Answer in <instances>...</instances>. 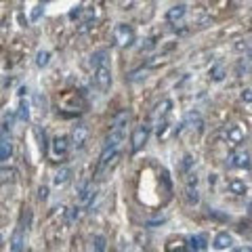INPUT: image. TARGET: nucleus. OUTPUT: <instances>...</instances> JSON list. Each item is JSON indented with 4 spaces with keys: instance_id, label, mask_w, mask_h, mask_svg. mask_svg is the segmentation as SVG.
Here are the masks:
<instances>
[{
    "instance_id": "nucleus-15",
    "label": "nucleus",
    "mask_w": 252,
    "mask_h": 252,
    "mask_svg": "<svg viewBox=\"0 0 252 252\" xmlns=\"http://www.w3.org/2000/svg\"><path fill=\"white\" fill-rule=\"evenodd\" d=\"M13 153V145H11V139L6 137V132L0 135V162H4V160H9Z\"/></svg>"
},
{
    "instance_id": "nucleus-10",
    "label": "nucleus",
    "mask_w": 252,
    "mask_h": 252,
    "mask_svg": "<svg viewBox=\"0 0 252 252\" xmlns=\"http://www.w3.org/2000/svg\"><path fill=\"white\" fill-rule=\"evenodd\" d=\"M212 246H214V250H227V248H231V246H233V235L227 233V231H219L216 237H214V242H212Z\"/></svg>"
},
{
    "instance_id": "nucleus-25",
    "label": "nucleus",
    "mask_w": 252,
    "mask_h": 252,
    "mask_svg": "<svg viewBox=\"0 0 252 252\" xmlns=\"http://www.w3.org/2000/svg\"><path fill=\"white\" fill-rule=\"evenodd\" d=\"M48 61H51V53H48V51H38V55H36V65L38 67H46Z\"/></svg>"
},
{
    "instance_id": "nucleus-1",
    "label": "nucleus",
    "mask_w": 252,
    "mask_h": 252,
    "mask_svg": "<svg viewBox=\"0 0 252 252\" xmlns=\"http://www.w3.org/2000/svg\"><path fill=\"white\" fill-rule=\"evenodd\" d=\"M114 44L120 46V48H126V46H132V42H135V30H132V25L128 23H118L114 27Z\"/></svg>"
},
{
    "instance_id": "nucleus-30",
    "label": "nucleus",
    "mask_w": 252,
    "mask_h": 252,
    "mask_svg": "<svg viewBox=\"0 0 252 252\" xmlns=\"http://www.w3.org/2000/svg\"><path fill=\"white\" fill-rule=\"evenodd\" d=\"M38 198H40V200H46V198H48V187L42 185V187L38 189Z\"/></svg>"
},
{
    "instance_id": "nucleus-18",
    "label": "nucleus",
    "mask_w": 252,
    "mask_h": 252,
    "mask_svg": "<svg viewBox=\"0 0 252 252\" xmlns=\"http://www.w3.org/2000/svg\"><path fill=\"white\" fill-rule=\"evenodd\" d=\"M248 74H250V57L246 55V57H242L240 61H237L235 76H237V78H244V76H248Z\"/></svg>"
},
{
    "instance_id": "nucleus-14",
    "label": "nucleus",
    "mask_w": 252,
    "mask_h": 252,
    "mask_svg": "<svg viewBox=\"0 0 252 252\" xmlns=\"http://www.w3.org/2000/svg\"><path fill=\"white\" fill-rule=\"evenodd\" d=\"M67 149H69V139H67V137H55V139H53V153H55L57 158L65 156Z\"/></svg>"
},
{
    "instance_id": "nucleus-28",
    "label": "nucleus",
    "mask_w": 252,
    "mask_h": 252,
    "mask_svg": "<svg viewBox=\"0 0 252 252\" xmlns=\"http://www.w3.org/2000/svg\"><path fill=\"white\" fill-rule=\"evenodd\" d=\"M25 212H23V216H21V229H27L30 227V223H32V210L30 208H23Z\"/></svg>"
},
{
    "instance_id": "nucleus-26",
    "label": "nucleus",
    "mask_w": 252,
    "mask_h": 252,
    "mask_svg": "<svg viewBox=\"0 0 252 252\" xmlns=\"http://www.w3.org/2000/svg\"><path fill=\"white\" fill-rule=\"evenodd\" d=\"M105 244H107V240L103 235H97L93 242V252H105Z\"/></svg>"
},
{
    "instance_id": "nucleus-16",
    "label": "nucleus",
    "mask_w": 252,
    "mask_h": 252,
    "mask_svg": "<svg viewBox=\"0 0 252 252\" xmlns=\"http://www.w3.org/2000/svg\"><path fill=\"white\" fill-rule=\"evenodd\" d=\"M130 122V111L128 109H122L120 114L114 118V124H111V128H118V130H126V124Z\"/></svg>"
},
{
    "instance_id": "nucleus-34",
    "label": "nucleus",
    "mask_w": 252,
    "mask_h": 252,
    "mask_svg": "<svg viewBox=\"0 0 252 252\" xmlns=\"http://www.w3.org/2000/svg\"><path fill=\"white\" fill-rule=\"evenodd\" d=\"M13 120H15V116H13V114H9V116H6V118H4V128H11Z\"/></svg>"
},
{
    "instance_id": "nucleus-32",
    "label": "nucleus",
    "mask_w": 252,
    "mask_h": 252,
    "mask_svg": "<svg viewBox=\"0 0 252 252\" xmlns=\"http://www.w3.org/2000/svg\"><path fill=\"white\" fill-rule=\"evenodd\" d=\"M78 216H80V206H76L74 210H72V216H69V221H78Z\"/></svg>"
},
{
    "instance_id": "nucleus-11",
    "label": "nucleus",
    "mask_w": 252,
    "mask_h": 252,
    "mask_svg": "<svg viewBox=\"0 0 252 252\" xmlns=\"http://www.w3.org/2000/svg\"><path fill=\"white\" fill-rule=\"evenodd\" d=\"M69 179H72V168H69V166H61L59 170L55 172V177H53V185L55 187H63V185L69 183Z\"/></svg>"
},
{
    "instance_id": "nucleus-27",
    "label": "nucleus",
    "mask_w": 252,
    "mask_h": 252,
    "mask_svg": "<svg viewBox=\"0 0 252 252\" xmlns=\"http://www.w3.org/2000/svg\"><path fill=\"white\" fill-rule=\"evenodd\" d=\"M19 118L21 120H30V103L27 101H21V105H19Z\"/></svg>"
},
{
    "instance_id": "nucleus-17",
    "label": "nucleus",
    "mask_w": 252,
    "mask_h": 252,
    "mask_svg": "<svg viewBox=\"0 0 252 252\" xmlns=\"http://www.w3.org/2000/svg\"><path fill=\"white\" fill-rule=\"evenodd\" d=\"M11 250L13 252H21L23 250V229H15L13 231V237H11Z\"/></svg>"
},
{
    "instance_id": "nucleus-35",
    "label": "nucleus",
    "mask_w": 252,
    "mask_h": 252,
    "mask_svg": "<svg viewBox=\"0 0 252 252\" xmlns=\"http://www.w3.org/2000/svg\"><path fill=\"white\" fill-rule=\"evenodd\" d=\"M191 162H193V158H191V156H185V162H183V170H187V168L191 166Z\"/></svg>"
},
{
    "instance_id": "nucleus-19",
    "label": "nucleus",
    "mask_w": 252,
    "mask_h": 252,
    "mask_svg": "<svg viewBox=\"0 0 252 252\" xmlns=\"http://www.w3.org/2000/svg\"><path fill=\"white\" fill-rule=\"evenodd\" d=\"M156 130H158V139H160V141H166V139L172 135V126H170V122H168V120L156 124Z\"/></svg>"
},
{
    "instance_id": "nucleus-37",
    "label": "nucleus",
    "mask_w": 252,
    "mask_h": 252,
    "mask_svg": "<svg viewBox=\"0 0 252 252\" xmlns=\"http://www.w3.org/2000/svg\"><path fill=\"white\" fill-rule=\"evenodd\" d=\"M233 252H250V248L246 246V248H237V250H233Z\"/></svg>"
},
{
    "instance_id": "nucleus-9",
    "label": "nucleus",
    "mask_w": 252,
    "mask_h": 252,
    "mask_svg": "<svg viewBox=\"0 0 252 252\" xmlns=\"http://www.w3.org/2000/svg\"><path fill=\"white\" fill-rule=\"evenodd\" d=\"M185 15H187V6L185 4H174V6L168 9L166 21H168V23H179V21L185 19Z\"/></svg>"
},
{
    "instance_id": "nucleus-7",
    "label": "nucleus",
    "mask_w": 252,
    "mask_h": 252,
    "mask_svg": "<svg viewBox=\"0 0 252 252\" xmlns=\"http://www.w3.org/2000/svg\"><path fill=\"white\" fill-rule=\"evenodd\" d=\"M88 139V126L86 124H76L72 128V145L76 147V149H80V147H84V143H86Z\"/></svg>"
},
{
    "instance_id": "nucleus-36",
    "label": "nucleus",
    "mask_w": 252,
    "mask_h": 252,
    "mask_svg": "<svg viewBox=\"0 0 252 252\" xmlns=\"http://www.w3.org/2000/svg\"><path fill=\"white\" fill-rule=\"evenodd\" d=\"M23 95H27V86H21L19 88V97H23Z\"/></svg>"
},
{
    "instance_id": "nucleus-29",
    "label": "nucleus",
    "mask_w": 252,
    "mask_h": 252,
    "mask_svg": "<svg viewBox=\"0 0 252 252\" xmlns=\"http://www.w3.org/2000/svg\"><path fill=\"white\" fill-rule=\"evenodd\" d=\"M15 177H17V170H15V168H2V170H0V179H2V181L15 179Z\"/></svg>"
},
{
    "instance_id": "nucleus-23",
    "label": "nucleus",
    "mask_w": 252,
    "mask_h": 252,
    "mask_svg": "<svg viewBox=\"0 0 252 252\" xmlns=\"http://www.w3.org/2000/svg\"><path fill=\"white\" fill-rule=\"evenodd\" d=\"M166 250L168 252H189V248H187V244L181 240V237H177V240H170L166 244Z\"/></svg>"
},
{
    "instance_id": "nucleus-2",
    "label": "nucleus",
    "mask_w": 252,
    "mask_h": 252,
    "mask_svg": "<svg viewBox=\"0 0 252 252\" xmlns=\"http://www.w3.org/2000/svg\"><path fill=\"white\" fill-rule=\"evenodd\" d=\"M149 135H151V124H141V126H137L135 132H132V137H130L132 153H137V151L143 149L145 143L149 141Z\"/></svg>"
},
{
    "instance_id": "nucleus-12",
    "label": "nucleus",
    "mask_w": 252,
    "mask_h": 252,
    "mask_svg": "<svg viewBox=\"0 0 252 252\" xmlns=\"http://www.w3.org/2000/svg\"><path fill=\"white\" fill-rule=\"evenodd\" d=\"M90 65L99 67V65H109V51L107 48H99V51H95L93 55H90Z\"/></svg>"
},
{
    "instance_id": "nucleus-24",
    "label": "nucleus",
    "mask_w": 252,
    "mask_h": 252,
    "mask_svg": "<svg viewBox=\"0 0 252 252\" xmlns=\"http://www.w3.org/2000/svg\"><path fill=\"white\" fill-rule=\"evenodd\" d=\"M185 200H187V204H198V202H200V193H198V189H195V185L187 183V187H185Z\"/></svg>"
},
{
    "instance_id": "nucleus-20",
    "label": "nucleus",
    "mask_w": 252,
    "mask_h": 252,
    "mask_svg": "<svg viewBox=\"0 0 252 252\" xmlns=\"http://www.w3.org/2000/svg\"><path fill=\"white\" fill-rule=\"evenodd\" d=\"M206 235H191L189 237V248H191L193 252H200L206 248Z\"/></svg>"
},
{
    "instance_id": "nucleus-33",
    "label": "nucleus",
    "mask_w": 252,
    "mask_h": 252,
    "mask_svg": "<svg viewBox=\"0 0 252 252\" xmlns=\"http://www.w3.org/2000/svg\"><path fill=\"white\" fill-rule=\"evenodd\" d=\"M242 99H244V101H246V103L250 105V101H252V95H250V88H246V90H244V93H242Z\"/></svg>"
},
{
    "instance_id": "nucleus-4",
    "label": "nucleus",
    "mask_w": 252,
    "mask_h": 252,
    "mask_svg": "<svg viewBox=\"0 0 252 252\" xmlns=\"http://www.w3.org/2000/svg\"><path fill=\"white\" fill-rule=\"evenodd\" d=\"M227 166L229 168H250V151L246 147H237L229 153L227 158Z\"/></svg>"
},
{
    "instance_id": "nucleus-21",
    "label": "nucleus",
    "mask_w": 252,
    "mask_h": 252,
    "mask_svg": "<svg viewBox=\"0 0 252 252\" xmlns=\"http://www.w3.org/2000/svg\"><path fill=\"white\" fill-rule=\"evenodd\" d=\"M225 76H227V69L223 63H216V65L210 67V78H212L214 82H221V80H225Z\"/></svg>"
},
{
    "instance_id": "nucleus-3",
    "label": "nucleus",
    "mask_w": 252,
    "mask_h": 252,
    "mask_svg": "<svg viewBox=\"0 0 252 252\" xmlns=\"http://www.w3.org/2000/svg\"><path fill=\"white\" fill-rule=\"evenodd\" d=\"M93 82L101 93H107L111 88V67L109 65H99L93 69Z\"/></svg>"
},
{
    "instance_id": "nucleus-13",
    "label": "nucleus",
    "mask_w": 252,
    "mask_h": 252,
    "mask_svg": "<svg viewBox=\"0 0 252 252\" xmlns=\"http://www.w3.org/2000/svg\"><path fill=\"white\" fill-rule=\"evenodd\" d=\"M124 132H126V130L111 128V132L107 135V139H105V149H116V147L122 143V139H124Z\"/></svg>"
},
{
    "instance_id": "nucleus-5",
    "label": "nucleus",
    "mask_w": 252,
    "mask_h": 252,
    "mask_svg": "<svg viewBox=\"0 0 252 252\" xmlns=\"http://www.w3.org/2000/svg\"><path fill=\"white\" fill-rule=\"evenodd\" d=\"M223 137L227 139L229 145H240L244 141V128L240 124H229L223 128Z\"/></svg>"
},
{
    "instance_id": "nucleus-31",
    "label": "nucleus",
    "mask_w": 252,
    "mask_h": 252,
    "mask_svg": "<svg viewBox=\"0 0 252 252\" xmlns=\"http://www.w3.org/2000/svg\"><path fill=\"white\" fill-rule=\"evenodd\" d=\"M42 11H44V9H42V4H38L36 9H34V13H32V21H36V19L42 15Z\"/></svg>"
},
{
    "instance_id": "nucleus-8",
    "label": "nucleus",
    "mask_w": 252,
    "mask_h": 252,
    "mask_svg": "<svg viewBox=\"0 0 252 252\" xmlns=\"http://www.w3.org/2000/svg\"><path fill=\"white\" fill-rule=\"evenodd\" d=\"M97 195L95 191V187L90 185V183H82L78 187V202H80V206H93V198Z\"/></svg>"
},
{
    "instance_id": "nucleus-22",
    "label": "nucleus",
    "mask_w": 252,
    "mask_h": 252,
    "mask_svg": "<svg viewBox=\"0 0 252 252\" xmlns=\"http://www.w3.org/2000/svg\"><path fill=\"white\" fill-rule=\"evenodd\" d=\"M229 191L231 193H235V195H244V193H248V185L244 183V181H237V179H233V181H229Z\"/></svg>"
},
{
    "instance_id": "nucleus-6",
    "label": "nucleus",
    "mask_w": 252,
    "mask_h": 252,
    "mask_svg": "<svg viewBox=\"0 0 252 252\" xmlns=\"http://www.w3.org/2000/svg\"><path fill=\"white\" fill-rule=\"evenodd\" d=\"M170 109H172V101H170V99L160 101L156 107H153V114H151L153 124H160V122L168 120V114H170Z\"/></svg>"
},
{
    "instance_id": "nucleus-38",
    "label": "nucleus",
    "mask_w": 252,
    "mask_h": 252,
    "mask_svg": "<svg viewBox=\"0 0 252 252\" xmlns=\"http://www.w3.org/2000/svg\"><path fill=\"white\" fill-rule=\"evenodd\" d=\"M0 244H2V235H0Z\"/></svg>"
}]
</instances>
